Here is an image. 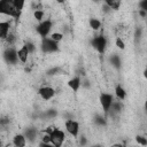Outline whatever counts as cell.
<instances>
[{
	"mask_svg": "<svg viewBox=\"0 0 147 147\" xmlns=\"http://www.w3.org/2000/svg\"><path fill=\"white\" fill-rule=\"evenodd\" d=\"M126 95H127V93H126L125 88H124L121 84L116 85V87H115V96L117 98V100L123 101V100L126 99Z\"/></svg>",
	"mask_w": 147,
	"mask_h": 147,
	"instance_id": "obj_14",
	"label": "cell"
},
{
	"mask_svg": "<svg viewBox=\"0 0 147 147\" xmlns=\"http://www.w3.org/2000/svg\"><path fill=\"white\" fill-rule=\"evenodd\" d=\"M46 133L49 134V138H51V145L52 146H55V147H61L64 141H65V133L63 130L56 127V126H49L46 129L45 131Z\"/></svg>",
	"mask_w": 147,
	"mask_h": 147,
	"instance_id": "obj_1",
	"label": "cell"
},
{
	"mask_svg": "<svg viewBox=\"0 0 147 147\" xmlns=\"http://www.w3.org/2000/svg\"><path fill=\"white\" fill-rule=\"evenodd\" d=\"M2 57H3V60L8 63V64H16L17 62H18V59H17V49L16 48H14L13 46H8L5 51H3V53H2Z\"/></svg>",
	"mask_w": 147,
	"mask_h": 147,
	"instance_id": "obj_9",
	"label": "cell"
},
{
	"mask_svg": "<svg viewBox=\"0 0 147 147\" xmlns=\"http://www.w3.org/2000/svg\"><path fill=\"white\" fill-rule=\"evenodd\" d=\"M30 55L31 54H30L28 46L25 44H23L20 48H17V59H18V62H21L22 64H25L28 62V59Z\"/></svg>",
	"mask_w": 147,
	"mask_h": 147,
	"instance_id": "obj_10",
	"label": "cell"
},
{
	"mask_svg": "<svg viewBox=\"0 0 147 147\" xmlns=\"http://www.w3.org/2000/svg\"><path fill=\"white\" fill-rule=\"evenodd\" d=\"M103 2L111 10H118L122 5V0H103Z\"/></svg>",
	"mask_w": 147,
	"mask_h": 147,
	"instance_id": "obj_16",
	"label": "cell"
},
{
	"mask_svg": "<svg viewBox=\"0 0 147 147\" xmlns=\"http://www.w3.org/2000/svg\"><path fill=\"white\" fill-rule=\"evenodd\" d=\"M136 140H137V142H138L139 145H141V146H147V139H146L144 136H137V137H136Z\"/></svg>",
	"mask_w": 147,
	"mask_h": 147,
	"instance_id": "obj_24",
	"label": "cell"
},
{
	"mask_svg": "<svg viewBox=\"0 0 147 147\" xmlns=\"http://www.w3.org/2000/svg\"><path fill=\"white\" fill-rule=\"evenodd\" d=\"M24 136L28 141H32L38 137V130L36 127H26L24 131Z\"/></svg>",
	"mask_w": 147,
	"mask_h": 147,
	"instance_id": "obj_15",
	"label": "cell"
},
{
	"mask_svg": "<svg viewBox=\"0 0 147 147\" xmlns=\"http://www.w3.org/2000/svg\"><path fill=\"white\" fill-rule=\"evenodd\" d=\"M25 3H26V0H13V5L15 7V9L21 14L25 7Z\"/></svg>",
	"mask_w": 147,
	"mask_h": 147,
	"instance_id": "obj_18",
	"label": "cell"
},
{
	"mask_svg": "<svg viewBox=\"0 0 147 147\" xmlns=\"http://www.w3.org/2000/svg\"><path fill=\"white\" fill-rule=\"evenodd\" d=\"M94 122L99 125H105L106 124V116H101V115H98L94 119Z\"/></svg>",
	"mask_w": 147,
	"mask_h": 147,
	"instance_id": "obj_23",
	"label": "cell"
},
{
	"mask_svg": "<svg viewBox=\"0 0 147 147\" xmlns=\"http://www.w3.org/2000/svg\"><path fill=\"white\" fill-rule=\"evenodd\" d=\"M68 87L74 92L77 93L79 91V88L82 87V77L80 76H74L72 78H70L67 83Z\"/></svg>",
	"mask_w": 147,
	"mask_h": 147,
	"instance_id": "obj_11",
	"label": "cell"
},
{
	"mask_svg": "<svg viewBox=\"0 0 147 147\" xmlns=\"http://www.w3.org/2000/svg\"><path fill=\"white\" fill-rule=\"evenodd\" d=\"M44 17H45V11L44 10H41V9H34V11H33V18L37 22L42 21Z\"/></svg>",
	"mask_w": 147,
	"mask_h": 147,
	"instance_id": "obj_20",
	"label": "cell"
},
{
	"mask_svg": "<svg viewBox=\"0 0 147 147\" xmlns=\"http://www.w3.org/2000/svg\"><path fill=\"white\" fill-rule=\"evenodd\" d=\"M25 45L28 46V49H29L30 54H33V53L36 52L37 47H36V45H34V44H33L32 41H26V42H25Z\"/></svg>",
	"mask_w": 147,
	"mask_h": 147,
	"instance_id": "obj_25",
	"label": "cell"
},
{
	"mask_svg": "<svg viewBox=\"0 0 147 147\" xmlns=\"http://www.w3.org/2000/svg\"><path fill=\"white\" fill-rule=\"evenodd\" d=\"M37 93H38V95L40 96L41 100H44V101H49V100H52V99L55 96L56 91H55V88L52 87V86L44 85V86H40V87L38 88V92H37Z\"/></svg>",
	"mask_w": 147,
	"mask_h": 147,
	"instance_id": "obj_8",
	"label": "cell"
},
{
	"mask_svg": "<svg viewBox=\"0 0 147 147\" xmlns=\"http://www.w3.org/2000/svg\"><path fill=\"white\" fill-rule=\"evenodd\" d=\"M114 101V95L111 93H108V92H103L100 94L99 96V102H100V106L102 108V113L105 116L108 115V111L111 107V103Z\"/></svg>",
	"mask_w": 147,
	"mask_h": 147,
	"instance_id": "obj_6",
	"label": "cell"
},
{
	"mask_svg": "<svg viewBox=\"0 0 147 147\" xmlns=\"http://www.w3.org/2000/svg\"><path fill=\"white\" fill-rule=\"evenodd\" d=\"M0 15L18 18L21 14L15 9L13 5V0H0Z\"/></svg>",
	"mask_w": 147,
	"mask_h": 147,
	"instance_id": "obj_2",
	"label": "cell"
},
{
	"mask_svg": "<svg viewBox=\"0 0 147 147\" xmlns=\"http://www.w3.org/2000/svg\"><path fill=\"white\" fill-rule=\"evenodd\" d=\"M91 45L92 47L100 54H105L106 53V49H107V45H108V40L105 36L102 34H99V36H95L92 38L91 40Z\"/></svg>",
	"mask_w": 147,
	"mask_h": 147,
	"instance_id": "obj_4",
	"label": "cell"
},
{
	"mask_svg": "<svg viewBox=\"0 0 147 147\" xmlns=\"http://www.w3.org/2000/svg\"><path fill=\"white\" fill-rule=\"evenodd\" d=\"M52 29H53V21L47 18V20H42L38 23V25L36 26V31L38 33V36L42 39V38H46L51 34L52 32Z\"/></svg>",
	"mask_w": 147,
	"mask_h": 147,
	"instance_id": "obj_3",
	"label": "cell"
},
{
	"mask_svg": "<svg viewBox=\"0 0 147 147\" xmlns=\"http://www.w3.org/2000/svg\"><path fill=\"white\" fill-rule=\"evenodd\" d=\"M28 144V140L24 136V133H16L14 137H13V145L16 146V147H24L26 146Z\"/></svg>",
	"mask_w": 147,
	"mask_h": 147,
	"instance_id": "obj_12",
	"label": "cell"
},
{
	"mask_svg": "<svg viewBox=\"0 0 147 147\" xmlns=\"http://www.w3.org/2000/svg\"><path fill=\"white\" fill-rule=\"evenodd\" d=\"M64 129H65L67 133L70 134L72 138H75V139L78 138L80 127H79V123L76 119H74V118H67L64 121Z\"/></svg>",
	"mask_w": 147,
	"mask_h": 147,
	"instance_id": "obj_5",
	"label": "cell"
},
{
	"mask_svg": "<svg viewBox=\"0 0 147 147\" xmlns=\"http://www.w3.org/2000/svg\"><path fill=\"white\" fill-rule=\"evenodd\" d=\"M109 60H110V62H111V64H113L114 67H119V65H121V59H119V56H117V55H111Z\"/></svg>",
	"mask_w": 147,
	"mask_h": 147,
	"instance_id": "obj_22",
	"label": "cell"
},
{
	"mask_svg": "<svg viewBox=\"0 0 147 147\" xmlns=\"http://www.w3.org/2000/svg\"><path fill=\"white\" fill-rule=\"evenodd\" d=\"M94 1H99V0H94Z\"/></svg>",
	"mask_w": 147,
	"mask_h": 147,
	"instance_id": "obj_28",
	"label": "cell"
},
{
	"mask_svg": "<svg viewBox=\"0 0 147 147\" xmlns=\"http://www.w3.org/2000/svg\"><path fill=\"white\" fill-rule=\"evenodd\" d=\"M88 25H90V28H91L92 30L98 31V30H100V28H101V21H100L99 18H96V17H92V18H90V21H88Z\"/></svg>",
	"mask_w": 147,
	"mask_h": 147,
	"instance_id": "obj_17",
	"label": "cell"
},
{
	"mask_svg": "<svg viewBox=\"0 0 147 147\" xmlns=\"http://www.w3.org/2000/svg\"><path fill=\"white\" fill-rule=\"evenodd\" d=\"M2 145V141H1V138H0V146Z\"/></svg>",
	"mask_w": 147,
	"mask_h": 147,
	"instance_id": "obj_27",
	"label": "cell"
},
{
	"mask_svg": "<svg viewBox=\"0 0 147 147\" xmlns=\"http://www.w3.org/2000/svg\"><path fill=\"white\" fill-rule=\"evenodd\" d=\"M115 45H116V47L117 48H119L121 51H124L125 49V42H124V40L121 38V37H117L116 39H115Z\"/></svg>",
	"mask_w": 147,
	"mask_h": 147,
	"instance_id": "obj_21",
	"label": "cell"
},
{
	"mask_svg": "<svg viewBox=\"0 0 147 147\" xmlns=\"http://www.w3.org/2000/svg\"><path fill=\"white\" fill-rule=\"evenodd\" d=\"M10 32V22L0 21V39H6Z\"/></svg>",
	"mask_w": 147,
	"mask_h": 147,
	"instance_id": "obj_13",
	"label": "cell"
},
{
	"mask_svg": "<svg viewBox=\"0 0 147 147\" xmlns=\"http://www.w3.org/2000/svg\"><path fill=\"white\" fill-rule=\"evenodd\" d=\"M48 37L51 39H53L54 41H56V42H61L63 40V38H64V34L62 32H60V31H55V32H51V34Z\"/></svg>",
	"mask_w": 147,
	"mask_h": 147,
	"instance_id": "obj_19",
	"label": "cell"
},
{
	"mask_svg": "<svg viewBox=\"0 0 147 147\" xmlns=\"http://www.w3.org/2000/svg\"><path fill=\"white\" fill-rule=\"evenodd\" d=\"M40 48L44 53L47 54H52L59 51V42L54 41L53 39H51L49 37L42 38L41 39V44H40Z\"/></svg>",
	"mask_w": 147,
	"mask_h": 147,
	"instance_id": "obj_7",
	"label": "cell"
},
{
	"mask_svg": "<svg viewBox=\"0 0 147 147\" xmlns=\"http://www.w3.org/2000/svg\"><path fill=\"white\" fill-rule=\"evenodd\" d=\"M146 2H147V0H141V1H140V3H139V7H140V9L147 10V6H146Z\"/></svg>",
	"mask_w": 147,
	"mask_h": 147,
	"instance_id": "obj_26",
	"label": "cell"
}]
</instances>
